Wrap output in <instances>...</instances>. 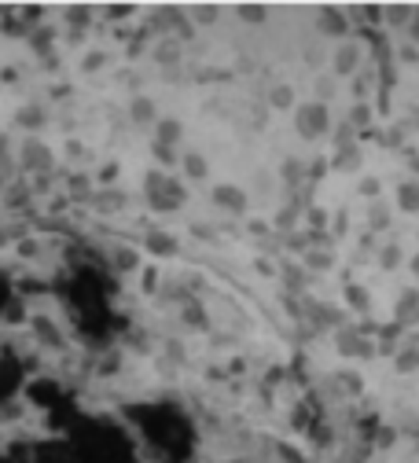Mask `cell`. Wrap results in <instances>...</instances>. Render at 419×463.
<instances>
[{"label":"cell","mask_w":419,"mask_h":463,"mask_svg":"<svg viewBox=\"0 0 419 463\" xmlns=\"http://www.w3.org/2000/svg\"><path fill=\"white\" fill-rule=\"evenodd\" d=\"M294 125H298V133H302L305 140H316V136H324L327 129H331V118H327V107L324 103H302L294 111Z\"/></svg>","instance_id":"1"},{"label":"cell","mask_w":419,"mask_h":463,"mask_svg":"<svg viewBox=\"0 0 419 463\" xmlns=\"http://www.w3.org/2000/svg\"><path fill=\"white\" fill-rule=\"evenodd\" d=\"M213 202H217L221 210H228V213H243L246 210V191L235 188V184H217L213 188Z\"/></svg>","instance_id":"2"},{"label":"cell","mask_w":419,"mask_h":463,"mask_svg":"<svg viewBox=\"0 0 419 463\" xmlns=\"http://www.w3.org/2000/svg\"><path fill=\"white\" fill-rule=\"evenodd\" d=\"M331 67H335L339 78L353 74V70L361 67V48H357V45H350V41H346V45H339V48H335V56H331Z\"/></svg>","instance_id":"3"},{"label":"cell","mask_w":419,"mask_h":463,"mask_svg":"<svg viewBox=\"0 0 419 463\" xmlns=\"http://www.w3.org/2000/svg\"><path fill=\"white\" fill-rule=\"evenodd\" d=\"M320 30H324L327 37H342L346 34V15H342L339 8H324V12H320Z\"/></svg>","instance_id":"4"},{"label":"cell","mask_w":419,"mask_h":463,"mask_svg":"<svg viewBox=\"0 0 419 463\" xmlns=\"http://www.w3.org/2000/svg\"><path fill=\"white\" fill-rule=\"evenodd\" d=\"M397 206L416 213L419 210V180H405L401 188H397Z\"/></svg>","instance_id":"5"},{"label":"cell","mask_w":419,"mask_h":463,"mask_svg":"<svg viewBox=\"0 0 419 463\" xmlns=\"http://www.w3.org/2000/svg\"><path fill=\"white\" fill-rule=\"evenodd\" d=\"M155 133H158V144H162V147H173L180 140V122H177V118H158Z\"/></svg>","instance_id":"6"},{"label":"cell","mask_w":419,"mask_h":463,"mask_svg":"<svg viewBox=\"0 0 419 463\" xmlns=\"http://www.w3.org/2000/svg\"><path fill=\"white\" fill-rule=\"evenodd\" d=\"M268 103L279 107V111H287V107L294 103V89L291 85H272V89H268Z\"/></svg>","instance_id":"7"},{"label":"cell","mask_w":419,"mask_h":463,"mask_svg":"<svg viewBox=\"0 0 419 463\" xmlns=\"http://www.w3.org/2000/svg\"><path fill=\"white\" fill-rule=\"evenodd\" d=\"M184 173H188L191 180H202V177H206V158H202L199 151H188V155H184Z\"/></svg>","instance_id":"8"},{"label":"cell","mask_w":419,"mask_h":463,"mask_svg":"<svg viewBox=\"0 0 419 463\" xmlns=\"http://www.w3.org/2000/svg\"><path fill=\"white\" fill-rule=\"evenodd\" d=\"M147 246H151L155 254H173L177 239H173V235H166V232H151V235H147Z\"/></svg>","instance_id":"9"},{"label":"cell","mask_w":419,"mask_h":463,"mask_svg":"<svg viewBox=\"0 0 419 463\" xmlns=\"http://www.w3.org/2000/svg\"><path fill=\"white\" fill-rule=\"evenodd\" d=\"M129 114H133L136 122H155V103L147 100V96H140V100H133V107H129Z\"/></svg>","instance_id":"10"},{"label":"cell","mask_w":419,"mask_h":463,"mask_svg":"<svg viewBox=\"0 0 419 463\" xmlns=\"http://www.w3.org/2000/svg\"><path fill=\"white\" fill-rule=\"evenodd\" d=\"M335 166H342V169H353L357 166V147H339V155H335Z\"/></svg>","instance_id":"11"},{"label":"cell","mask_w":419,"mask_h":463,"mask_svg":"<svg viewBox=\"0 0 419 463\" xmlns=\"http://www.w3.org/2000/svg\"><path fill=\"white\" fill-rule=\"evenodd\" d=\"M283 180L287 184H298V180H302V162H298V158H287L283 162Z\"/></svg>","instance_id":"12"},{"label":"cell","mask_w":419,"mask_h":463,"mask_svg":"<svg viewBox=\"0 0 419 463\" xmlns=\"http://www.w3.org/2000/svg\"><path fill=\"white\" fill-rule=\"evenodd\" d=\"M390 224V210L383 206V202H375L372 206V228H386Z\"/></svg>","instance_id":"13"},{"label":"cell","mask_w":419,"mask_h":463,"mask_svg":"<svg viewBox=\"0 0 419 463\" xmlns=\"http://www.w3.org/2000/svg\"><path fill=\"white\" fill-rule=\"evenodd\" d=\"M416 305H419V294H416V290H405L401 309H397V313H401V316H408V313H416Z\"/></svg>","instance_id":"14"},{"label":"cell","mask_w":419,"mask_h":463,"mask_svg":"<svg viewBox=\"0 0 419 463\" xmlns=\"http://www.w3.org/2000/svg\"><path fill=\"white\" fill-rule=\"evenodd\" d=\"M397 368H401V372H412V368H419V349H408L405 357H397Z\"/></svg>","instance_id":"15"},{"label":"cell","mask_w":419,"mask_h":463,"mask_svg":"<svg viewBox=\"0 0 419 463\" xmlns=\"http://www.w3.org/2000/svg\"><path fill=\"white\" fill-rule=\"evenodd\" d=\"M316 96H320L316 103H324L327 96H335V81H331V78H320V81H316Z\"/></svg>","instance_id":"16"},{"label":"cell","mask_w":419,"mask_h":463,"mask_svg":"<svg viewBox=\"0 0 419 463\" xmlns=\"http://www.w3.org/2000/svg\"><path fill=\"white\" fill-rule=\"evenodd\" d=\"M368 118H372V111L364 103H357V107H353V114H350V125H364Z\"/></svg>","instance_id":"17"},{"label":"cell","mask_w":419,"mask_h":463,"mask_svg":"<svg viewBox=\"0 0 419 463\" xmlns=\"http://www.w3.org/2000/svg\"><path fill=\"white\" fill-rule=\"evenodd\" d=\"M397 261H401V250H397V246H386L383 250V268H397Z\"/></svg>","instance_id":"18"},{"label":"cell","mask_w":419,"mask_h":463,"mask_svg":"<svg viewBox=\"0 0 419 463\" xmlns=\"http://www.w3.org/2000/svg\"><path fill=\"white\" fill-rule=\"evenodd\" d=\"M239 19H246V23H261L265 8H239Z\"/></svg>","instance_id":"19"},{"label":"cell","mask_w":419,"mask_h":463,"mask_svg":"<svg viewBox=\"0 0 419 463\" xmlns=\"http://www.w3.org/2000/svg\"><path fill=\"white\" fill-rule=\"evenodd\" d=\"M155 158H158V162H166V166L177 162V158H173V147H162V144H155Z\"/></svg>","instance_id":"20"},{"label":"cell","mask_w":419,"mask_h":463,"mask_svg":"<svg viewBox=\"0 0 419 463\" xmlns=\"http://www.w3.org/2000/svg\"><path fill=\"white\" fill-rule=\"evenodd\" d=\"M386 19H390V23H408V19H412V12H405V8H390V12H386Z\"/></svg>","instance_id":"21"},{"label":"cell","mask_w":419,"mask_h":463,"mask_svg":"<svg viewBox=\"0 0 419 463\" xmlns=\"http://www.w3.org/2000/svg\"><path fill=\"white\" fill-rule=\"evenodd\" d=\"M350 301H353L357 309H364V305H368V294H364L361 287H350Z\"/></svg>","instance_id":"22"},{"label":"cell","mask_w":419,"mask_h":463,"mask_svg":"<svg viewBox=\"0 0 419 463\" xmlns=\"http://www.w3.org/2000/svg\"><path fill=\"white\" fill-rule=\"evenodd\" d=\"M408 37L419 45V12H412V26H408Z\"/></svg>","instance_id":"23"},{"label":"cell","mask_w":419,"mask_h":463,"mask_svg":"<svg viewBox=\"0 0 419 463\" xmlns=\"http://www.w3.org/2000/svg\"><path fill=\"white\" fill-rule=\"evenodd\" d=\"M309 265H316V268H327V254H309Z\"/></svg>","instance_id":"24"},{"label":"cell","mask_w":419,"mask_h":463,"mask_svg":"<svg viewBox=\"0 0 419 463\" xmlns=\"http://www.w3.org/2000/svg\"><path fill=\"white\" fill-rule=\"evenodd\" d=\"M379 191V180H364V195H375Z\"/></svg>","instance_id":"25"},{"label":"cell","mask_w":419,"mask_h":463,"mask_svg":"<svg viewBox=\"0 0 419 463\" xmlns=\"http://www.w3.org/2000/svg\"><path fill=\"white\" fill-rule=\"evenodd\" d=\"M416 272H419V257H416Z\"/></svg>","instance_id":"26"}]
</instances>
